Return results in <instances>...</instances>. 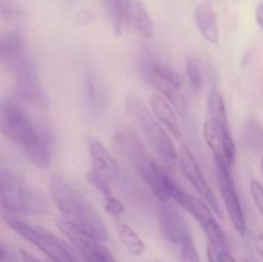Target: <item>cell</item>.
<instances>
[{"instance_id": "25", "label": "cell", "mask_w": 263, "mask_h": 262, "mask_svg": "<svg viewBox=\"0 0 263 262\" xmlns=\"http://www.w3.org/2000/svg\"><path fill=\"white\" fill-rule=\"evenodd\" d=\"M207 112L208 120L213 121L216 123H220L222 126H226V127H230L229 116L228 112H226L225 100H223L220 90L215 86L210 90L207 95Z\"/></svg>"}, {"instance_id": "26", "label": "cell", "mask_w": 263, "mask_h": 262, "mask_svg": "<svg viewBox=\"0 0 263 262\" xmlns=\"http://www.w3.org/2000/svg\"><path fill=\"white\" fill-rule=\"evenodd\" d=\"M186 74L190 84L197 90L203 89L205 84L204 64L197 55H189L186 58Z\"/></svg>"}, {"instance_id": "13", "label": "cell", "mask_w": 263, "mask_h": 262, "mask_svg": "<svg viewBox=\"0 0 263 262\" xmlns=\"http://www.w3.org/2000/svg\"><path fill=\"white\" fill-rule=\"evenodd\" d=\"M179 166L182 175L194 186V189L204 198V200L210 204L213 212L217 216H221L220 205L216 199L215 193L203 176V172L198 164L197 159H195L194 154L190 151H182V153L179 156Z\"/></svg>"}, {"instance_id": "3", "label": "cell", "mask_w": 263, "mask_h": 262, "mask_svg": "<svg viewBox=\"0 0 263 262\" xmlns=\"http://www.w3.org/2000/svg\"><path fill=\"white\" fill-rule=\"evenodd\" d=\"M0 205L4 212L17 216H43L50 211L43 190L18 176L15 172L0 167Z\"/></svg>"}, {"instance_id": "23", "label": "cell", "mask_w": 263, "mask_h": 262, "mask_svg": "<svg viewBox=\"0 0 263 262\" xmlns=\"http://www.w3.org/2000/svg\"><path fill=\"white\" fill-rule=\"evenodd\" d=\"M241 140L251 153L263 156V126L258 121L254 118L246 121L241 131Z\"/></svg>"}, {"instance_id": "38", "label": "cell", "mask_w": 263, "mask_h": 262, "mask_svg": "<svg viewBox=\"0 0 263 262\" xmlns=\"http://www.w3.org/2000/svg\"><path fill=\"white\" fill-rule=\"evenodd\" d=\"M9 262H17V261H15V259L14 258H12V259H10V261Z\"/></svg>"}, {"instance_id": "9", "label": "cell", "mask_w": 263, "mask_h": 262, "mask_svg": "<svg viewBox=\"0 0 263 262\" xmlns=\"http://www.w3.org/2000/svg\"><path fill=\"white\" fill-rule=\"evenodd\" d=\"M216 162V174H217L218 188H220L221 197H222L223 203H225L226 211H228L229 218L231 223L238 231L240 236L247 234V221L244 216L243 207H241L240 198H239L238 190L234 185L233 176H231L230 167L221 161Z\"/></svg>"}, {"instance_id": "24", "label": "cell", "mask_w": 263, "mask_h": 262, "mask_svg": "<svg viewBox=\"0 0 263 262\" xmlns=\"http://www.w3.org/2000/svg\"><path fill=\"white\" fill-rule=\"evenodd\" d=\"M116 231H117L118 239L128 253L138 257L145 252V243L140 238V235L136 233L135 229L131 228L130 225L125 222H117L116 223Z\"/></svg>"}, {"instance_id": "8", "label": "cell", "mask_w": 263, "mask_h": 262, "mask_svg": "<svg viewBox=\"0 0 263 262\" xmlns=\"http://www.w3.org/2000/svg\"><path fill=\"white\" fill-rule=\"evenodd\" d=\"M5 68L15 79V95L23 102L37 108L48 107V97L41 86L37 67L27 53L4 62Z\"/></svg>"}, {"instance_id": "33", "label": "cell", "mask_w": 263, "mask_h": 262, "mask_svg": "<svg viewBox=\"0 0 263 262\" xmlns=\"http://www.w3.org/2000/svg\"><path fill=\"white\" fill-rule=\"evenodd\" d=\"M20 257H21V259H22V262H43V261H40L39 258H36L35 256H32L31 253H28V252L25 251V249H21Z\"/></svg>"}, {"instance_id": "22", "label": "cell", "mask_w": 263, "mask_h": 262, "mask_svg": "<svg viewBox=\"0 0 263 262\" xmlns=\"http://www.w3.org/2000/svg\"><path fill=\"white\" fill-rule=\"evenodd\" d=\"M26 51L25 38L18 31L0 32V62H7Z\"/></svg>"}, {"instance_id": "21", "label": "cell", "mask_w": 263, "mask_h": 262, "mask_svg": "<svg viewBox=\"0 0 263 262\" xmlns=\"http://www.w3.org/2000/svg\"><path fill=\"white\" fill-rule=\"evenodd\" d=\"M108 17L117 35L126 33V21L133 0H102Z\"/></svg>"}, {"instance_id": "34", "label": "cell", "mask_w": 263, "mask_h": 262, "mask_svg": "<svg viewBox=\"0 0 263 262\" xmlns=\"http://www.w3.org/2000/svg\"><path fill=\"white\" fill-rule=\"evenodd\" d=\"M254 246H256L257 252L263 258V233H258L254 238Z\"/></svg>"}, {"instance_id": "1", "label": "cell", "mask_w": 263, "mask_h": 262, "mask_svg": "<svg viewBox=\"0 0 263 262\" xmlns=\"http://www.w3.org/2000/svg\"><path fill=\"white\" fill-rule=\"evenodd\" d=\"M50 195L62 218L84 235L105 241L109 238L107 226L86 198L67 180L58 175L49 179Z\"/></svg>"}, {"instance_id": "17", "label": "cell", "mask_w": 263, "mask_h": 262, "mask_svg": "<svg viewBox=\"0 0 263 262\" xmlns=\"http://www.w3.org/2000/svg\"><path fill=\"white\" fill-rule=\"evenodd\" d=\"M172 200L179 207H181L182 210L190 213L198 221V223H199L202 229L207 228L208 225H211L216 220L213 217L212 208L210 207V204L204 203L202 199L195 197V195L186 193L180 186L175 190L174 195H172Z\"/></svg>"}, {"instance_id": "11", "label": "cell", "mask_w": 263, "mask_h": 262, "mask_svg": "<svg viewBox=\"0 0 263 262\" xmlns=\"http://www.w3.org/2000/svg\"><path fill=\"white\" fill-rule=\"evenodd\" d=\"M203 135L208 148L212 151L215 161L223 162L231 169L236 156V146L231 135V128L207 118L203 123Z\"/></svg>"}, {"instance_id": "19", "label": "cell", "mask_w": 263, "mask_h": 262, "mask_svg": "<svg viewBox=\"0 0 263 262\" xmlns=\"http://www.w3.org/2000/svg\"><path fill=\"white\" fill-rule=\"evenodd\" d=\"M149 108L154 117L172 134L176 139H180V125L176 117V110L174 109L168 100L161 94H152L149 98Z\"/></svg>"}, {"instance_id": "5", "label": "cell", "mask_w": 263, "mask_h": 262, "mask_svg": "<svg viewBox=\"0 0 263 262\" xmlns=\"http://www.w3.org/2000/svg\"><path fill=\"white\" fill-rule=\"evenodd\" d=\"M139 72L144 81L151 84L162 97L168 100L177 115L181 117L187 115L189 103L185 95L181 76L172 67L148 51L140 59Z\"/></svg>"}, {"instance_id": "27", "label": "cell", "mask_w": 263, "mask_h": 262, "mask_svg": "<svg viewBox=\"0 0 263 262\" xmlns=\"http://www.w3.org/2000/svg\"><path fill=\"white\" fill-rule=\"evenodd\" d=\"M86 179L89 181L90 185L95 188L98 192L102 193L104 197L112 194V186H110V181L104 176V175L100 174L99 171H97L95 169H90L89 172L86 174Z\"/></svg>"}, {"instance_id": "35", "label": "cell", "mask_w": 263, "mask_h": 262, "mask_svg": "<svg viewBox=\"0 0 263 262\" xmlns=\"http://www.w3.org/2000/svg\"><path fill=\"white\" fill-rule=\"evenodd\" d=\"M256 21L257 25L259 26V28L263 31V3L257 5L256 8Z\"/></svg>"}, {"instance_id": "20", "label": "cell", "mask_w": 263, "mask_h": 262, "mask_svg": "<svg viewBox=\"0 0 263 262\" xmlns=\"http://www.w3.org/2000/svg\"><path fill=\"white\" fill-rule=\"evenodd\" d=\"M195 23L198 31L205 41L211 44H217L220 40V28H218L217 17L211 3H200L195 9Z\"/></svg>"}, {"instance_id": "32", "label": "cell", "mask_w": 263, "mask_h": 262, "mask_svg": "<svg viewBox=\"0 0 263 262\" xmlns=\"http://www.w3.org/2000/svg\"><path fill=\"white\" fill-rule=\"evenodd\" d=\"M92 21H94V14L89 10H82L76 17V22L81 23V25H87V23H91Z\"/></svg>"}, {"instance_id": "18", "label": "cell", "mask_w": 263, "mask_h": 262, "mask_svg": "<svg viewBox=\"0 0 263 262\" xmlns=\"http://www.w3.org/2000/svg\"><path fill=\"white\" fill-rule=\"evenodd\" d=\"M126 32H131L143 39L154 36V23L146 8L139 0L131 2L130 12L126 21Z\"/></svg>"}, {"instance_id": "12", "label": "cell", "mask_w": 263, "mask_h": 262, "mask_svg": "<svg viewBox=\"0 0 263 262\" xmlns=\"http://www.w3.org/2000/svg\"><path fill=\"white\" fill-rule=\"evenodd\" d=\"M158 221L162 235L168 243L181 246L185 240L192 238L186 220L176 203L171 200L162 202L158 208Z\"/></svg>"}, {"instance_id": "37", "label": "cell", "mask_w": 263, "mask_h": 262, "mask_svg": "<svg viewBox=\"0 0 263 262\" xmlns=\"http://www.w3.org/2000/svg\"><path fill=\"white\" fill-rule=\"evenodd\" d=\"M261 170H262V174H263V156L261 157Z\"/></svg>"}, {"instance_id": "31", "label": "cell", "mask_w": 263, "mask_h": 262, "mask_svg": "<svg viewBox=\"0 0 263 262\" xmlns=\"http://www.w3.org/2000/svg\"><path fill=\"white\" fill-rule=\"evenodd\" d=\"M249 189H251V195L252 199H253L254 204H256L257 210L261 213L263 217V186L259 181H257L256 179H253L249 185Z\"/></svg>"}, {"instance_id": "16", "label": "cell", "mask_w": 263, "mask_h": 262, "mask_svg": "<svg viewBox=\"0 0 263 262\" xmlns=\"http://www.w3.org/2000/svg\"><path fill=\"white\" fill-rule=\"evenodd\" d=\"M54 146H55L54 134L49 128H40L36 140L32 141L30 145L25 146L23 152L33 166L39 169H46L53 161Z\"/></svg>"}, {"instance_id": "14", "label": "cell", "mask_w": 263, "mask_h": 262, "mask_svg": "<svg viewBox=\"0 0 263 262\" xmlns=\"http://www.w3.org/2000/svg\"><path fill=\"white\" fill-rule=\"evenodd\" d=\"M89 152L92 161V169L104 175L110 184H116L120 188L128 186V182L123 172L121 171L120 164L102 141L92 140L90 143Z\"/></svg>"}, {"instance_id": "10", "label": "cell", "mask_w": 263, "mask_h": 262, "mask_svg": "<svg viewBox=\"0 0 263 262\" xmlns=\"http://www.w3.org/2000/svg\"><path fill=\"white\" fill-rule=\"evenodd\" d=\"M59 230L67 236L74 251L81 256L84 262H118L109 249L103 246V241L84 235L82 233L72 228L63 218L57 221Z\"/></svg>"}, {"instance_id": "2", "label": "cell", "mask_w": 263, "mask_h": 262, "mask_svg": "<svg viewBox=\"0 0 263 262\" xmlns=\"http://www.w3.org/2000/svg\"><path fill=\"white\" fill-rule=\"evenodd\" d=\"M115 141L157 199L161 203L172 200V195L179 185L170 177L161 164L154 161L139 136L130 128L122 127L116 131Z\"/></svg>"}, {"instance_id": "30", "label": "cell", "mask_w": 263, "mask_h": 262, "mask_svg": "<svg viewBox=\"0 0 263 262\" xmlns=\"http://www.w3.org/2000/svg\"><path fill=\"white\" fill-rule=\"evenodd\" d=\"M104 210L107 211L110 216H120L125 212V204H123L117 197L110 194L108 195V197H105Z\"/></svg>"}, {"instance_id": "15", "label": "cell", "mask_w": 263, "mask_h": 262, "mask_svg": "<svg viewBox=\"0 0 263 262\" xmlns=\"http://www.w3.org/2000/svg\"><path fill=\"white\" fill-rule=\"evenodd\" d=\"M85 103L92 115H100L109 104V86L95 69H87L84 82Z\"/></svg>"}, {"instance_id": "6", "label": "cell", "mask_w": 263, "mask_h": 262, "mask_svg": "<svg viewBox=\"0 0 263 262\" xmlns=\"http://www.w3.org/2000/svg\"><path fill=\"white\" fill-rule=\"evenodd\" d=\"M3 220L21 238L27 240L40 252H43L51 262H80L79 253L73 247L57 236L43 226L33 225L23 220L21 216L2 211Z\"/></svg>"}, {"instance_id": "29", "label": "cell", "mask_w": 263, "mask_h": 262, "mask_svg": "<svg viewBox=\"0 0 263 262\" xmlns=\"http://www.w3.org/2000/svg\"><path fill=\"white\" fill-rule=\"evenodd\" d=\"M208 262H238L228 248H220L212 244H207Z\"/></svg>"}, {"instance_id": "39", "label": "cell", "mask_w": 263, "mask_h": 262, "mask_svg": "<svg viewBox=\"0 0 263 262\" xmlns=\"http://www.w3.org/2000/svg\"><path fill=\"white\" fill-rule=\"evenodd\" d=\"M154 262H161V261H154Z\"/></svg>"}, {"instance_id": "36", "label": "cell", "mask_w": 263, "mask_h": 262, "mask_svg": "<svg viewBox=\"0 0 263 262\" xmlns=\"http://www.w3.org/2000/svg\"><path fill=\"white\" fill-rule=\"evenodd\" d=\"M13 257L0 246V262H9Z\"/></svg>"}, {"instance_id": "28", "label": "cell", "mask_w": 263, "mask_h": 262, "mask_svg": "<svg viewBox=\"0 0 263 262\" xmlns=\"http://www.w3.org/2000/svg\"><path fill=\"white\" fill-rule=\"evenodd\" d=\"M180 247V262H202L193 238L185 240Z\"/></svg>"}, {"instance_id": "4", "label": "cell", "mask_w": 263, "mask_h": 262, "mask_svg": "<svg viewBox=\"0 0 263 262\" xmlns=\"http://www.w3.org/2000/svg\"><path fill=\"white\" fill-rule=\"evenodd\" d=\"M126 109L128 116L143 131L152 148L161 157L164 167L168 171H174L176 164L179 163V154L166 127L154 117L151 108L135 92H128L126 99Z\"/></svg>"}, {"instance_id": "7", "label": "cell", "mask_w": 263, "mask_h": 262, "mask_svg": "<svg viewBox=\"0 0 263 262\" xmlns=\"http://www.w3.org/2000/svg\"><path fill=\"white\" fill-rule=\"evenodd\" d=\"M0 133L22 149L35 141L40 133L17 95L0 98Z\"/></svg>"}]
</instances>
